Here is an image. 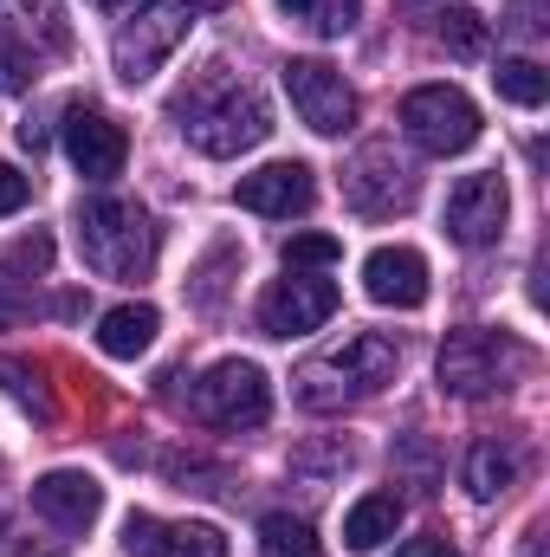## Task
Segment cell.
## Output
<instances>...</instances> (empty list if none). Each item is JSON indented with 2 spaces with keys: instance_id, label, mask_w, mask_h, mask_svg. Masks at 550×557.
<instances>
[{
  "instance_id": "cell-1",
  "label": "cell",
  "mask_w": 550,
  "mask_h": 557,
  "mask_svg": "<svg viewBox=\"0 0 550 557\" xmlns=\"http://www.w3.org/2000/svg\"><path fill=\"white\" fill-rule=\"evenodd\" d=\"M175 124H182V137L195 143L201 156H247V149H260V143L273 137V111H266V98L247 85V78H234L227 65H214L208 78H195L175 104Z\"/></svg>"
},
{
  "instance_id": "cell-2",
  "label": "cell",
  "mask_w": 550,
  "mask_h": 557,
  "mask_svg": "<svg viewBox=\"0 0 550 557\" xmlns=\"http://www.w3.org/2000/svg\"><path fill=\"white\" fill-rule=\"evenodd\" d=\"M396 363H402L396 337H383V331H357V337H343L337 350L311 357V363L291 376V396H298V409L330 416V409H343V403L376 396V389L396 376Z\"/></svg>"
},
{
  "instance_id": "cell-3",
  "label": "cell",
  "mask_w": 550,
  "mask_h": 557,
  "mask_svg": "<svg viewBox=\"0 0 550 557\" xmlns=\"http://www.w3.org/2000/svg\"><path fill=\"white\" fill-rule=\"evenodd\" d=\"M78 253L98 278L137 285L155 273V221L130 195H91L78 208Z\"/></svg>"
},
{
  "instance_id": "cell-4",
  "label": "cell",
  "mask_w": 550,
  "mask_h": 557,
  "mask_svg": "<svg viewBox=\"0 0 550 557\" xmlns=\"http://www.w3.org/2000/svg\"><path fill=\"white\" fill-rule=\"evenodd\" d=\"M518 370H525V344H512L505 331H479V324L447 331V344H440V357H434L440 389H447V396H460V403L499 396Z\"/></svg>"
},
{
  "instance_id": "cell-5",
  "label": "cell",
  "mask_w": 550,
  "mask_h": 557,
  "mask_svg": "<svg viewBox=\"0 0 550 557\" xmlns=\"http://www.w3.org/2000/svg\"><path fill=\"white\" fill-rule=\"evenodd\" d=\"M65 52L59 0H0V91L20 98L39 85V65Z\"/></svg>"
},
{
  "instance_id": "cell-6",
  "label": "cell",
  "mask_w": 550,
  "mask_h": 557,
  "mask_svg": "<svg viewBox=\"0 0 550 557\" xmlns=\"http://www.w3.org/2000/svg\"><path fill=\"white\" fill-rule=\"evenodd\" d=\"M188 33H195V7H188V0H149V7H137V13L117 26V39H111V65H117V78H124V85L155 78L162 59H168Z\"/></svg>"
},
{
  "instance_id": "cell-7",
  "label": "cell",
  "mask_w": 550,
  "mask_h": 557,
  "mask_svg": "<svg viewBox=\"0 0 550 557\" xmlns=\"http://www.w3.org/2000/svg\"><path fill=\"white\" fill-rule=\"evenodd\" d=\"M402 131L427 156H460L479 143V104L460 85H421L402 98Z\"/></svg>"
},
{
  "instance_id": "cell-8",
  "label": "cell",
  "mask_w": 550,
  "mask_h": 557,
  "mask_svg": "<svg viewBox=\"0 0 550 557\" xmlns=\"http://www.w3.org/2000/svg\"><path fill=\"white\" fill-rule=\"evenodd\" d=\"M414 195H421V175H414L409 156H396V143H370V149H357V162L343 169V201H350L363 221L409 214Z\"/></svg>"
},
{
  "instance_id": "cell-9",
  "label": "cell",
  "mask_w": 550,
  "mask_h": 557,
  "mask_svg": "<svg viewBox=\"0 0 550 557\" xmlns=\"http://www.w3.org/2000/svg\"><path fill=\"white\" fill-rule=\"evenodd\" d=\"M195 416L208 421V428H260V421L273 416V383H266V370H260V363H240V357L214 363V370L195 383Z\"/></svg>"
},
{
  "instance_id": "cell-10",
  "label": "cell",
  "mask_w": 550,
  "mask_h": 557,
  "mask_svg": "<svg viewBox=\"0 0 550 557\" xmlns=\"http://www.w3.org/2000/svg\"><path fill=\"white\" fill-rule=\"evenodd\" d=\"M278 72H285V98H291L298 124H311L317 137H343L357 124V91L343 85L337 65H324V59H285Z\"/></svg>"
},
{
  "instance_id": "cell-11",
  "label": "cell",
  "mask_w": 550,
  "mask_h": 557,
  "mask_svg": "<svg viewBox=\"0 0 550 557\" xmlns=\"http://www.w3.org/2000/svg\"><path fill=\"white\" fill-rule=\"evenodd\" d=\"M505 214H512V195H505V175L499 169L460 175L453 195H447V234L460 247H492L505 234Z\"/></svg>"
},
{
  "instance_id": "cell-12",
  "label": "cell",
  "mask_w": 550,
  "mask_h": 557,
  "mask_svg": "<svg viewBox=\"0 0 550 557\" xmlns=\"http://www.w3.org/2000/svg\"><path fill=\"white\" fill-rule=\"evenodd\" d=\"M330 318H337V285L330 278H311V273L278 278L273 292L260 298V331L266 337H304V331H317Z\"/></svg>"
},
{
  "instance_id": "cell-13",
  "label": "cell",
  "mask_w": 550,
  "mask_h": 557,
  "mask_svg": "<svg viewBox=\"0 0 550 557\" xmlns=\"http://www.w3.org/2000/svg\"><path fill=\"white\" fill-rule=\"evenodd\" d=\"M65 156H72V169H78L85 182H111V175H124V156H130L124 124L104 117L98 104H65Z\"/></svg>"
},
{
  "instance_id": "cell-14",
  "label": "cell",
  "mask_w": 550,
  "mask_h": 557,
  "mask_svg": "<svg viewBox=\"0 0 550 557\" xmlns=\"http://www.w3.org/2000/svg\"><path fill=\"white\" fill-rule=\"evenodd\" d=\"M234 201H240L247 214L291 221V214H304V208L317 201V182H311L304 162H266V169H253V175L234 182Z\"/></svg>"
},
{
  "instance_id": "cell-15",
  "label": "cell",
  "mask_w": 550,
  "mask_h": 557,
  "mask_svg": "<svg viewBox=\"0 0 550 557\" xmlns=\"http://www.w3.org/2000/svg\"><path fill=\"white\" fill-rule=\"evenodd\" d=\"M124 557H227V539L201 519L162 525L155 512H130L124 519Z\"/></svg>"
},
{
  "instance_id": "cell-16",
  "label": "cell",
  "mask_w": 550,
  "mask_h": 557,
  "mask_svg": "<svg viewBox=\"0 0 550 557\" xmlns=\"http://www.w3.org/2000/svg\"><path fill=\"white\" fill-rule=\"evenodd\" d=\"M33 512L52 519L59 532H85L104 512V486L91 473H78V467H52V473L33 480Z\"/></svg>"
},
{
  "instance_id": "cell-17",
  "label": "cell",
  "mask_w": 550,
  "mask_h": 557,
  "mask_svg": "<svg viewBox=\"0 0 550 557\" xmlns=\"http://www.w3.org/2000/svg\"><path fill=\"white\" fill-rule=\"evenodd\" d=\"M363 292L389 311H421L427 305V260L414 247H376L363 260Z\"/></svg>"
},
{
  "instance_id": "cell-18",
  "label": "cell",
  "mask_w": 550,
  "mask_h": 557,
  "mask_svg": "<svg viewBox=\"0 0 550 557\" xmlns=\"http://www.w3.org/2000/svg\"><path fill=\"white\" fill-rule=\"evenodd\" d=\"M396 532H402V499H396V493H363V499L343 512V545H350V552H383Z\"/></svg>"
},
{
  "instance_id": "cell-19",
  "label": "cell",
  "mask_w": 550,
  "mask_h": 557,
  "mask_svg": "<svg viewBox=\"0 0 550 557\" xmlns=\"http://www.w3.org/2000/svg\"><path fill=\"white\" fill-rule=\"evenodd\" d=\"M155 331H162V318H155L149 305H117V311H104V324H98V350L117 357V363H130V357H142V350L155 344Z\"/></svg>"
},
{
  "instance_id": "cell-20",
  "label": "cell",
  "mask_w": 550,
  "mask_h": 557,
  "mask_svg": "<svg viewBox=\"0 0 550 557\" xmlns=\"http://www.w3.org/2000/svg\"><path fill=\"white\" fill-rule=\"evenodd\" d=\"M512 480H518V454H512V447L479 441V447L466 454V493H473V499H499Z\"/></svg>"
},
{
  "instance_id": "cell-21",
  "label": "cell",
  "mask_w": 550,
  "mask_h": 557,
  "mask_svg": "<svg viewBox=\"0 0 550 557\" xmlns=\"http://www.w3.org/2000/svg\"><path fill=\"white\" fill-rule=\"evenodd\" d=\"M492 85H499V98L518 104V111H538V104L550 98V72L538 65V59H499Z\"/></svg>"
},
{
  "instance_id": "cell-22",
  "label": "cell",
  "mask_w": 550,
  "mask_h": 557,
  "mask_svg": "<svg viewBox=\"0 0 550 557\" xmlns=\"http://www.w3.org/2000/svg\"><path fill=\"white\" fill-rule=\"evenodd\" d=\"M298 26H311L317 39H343L350 26H357V13H363V0H278Z\"/></svg>"
},
{
  "instance_id": "cell-23",
  "label": "cell",
  "mask_w": 550,
  "mask_h": 557,
  "mask_svg": "<svg viewBox=\"0 0 550 557\" xmlns=\"http://www.w3.org/2000/svg\"><path fill=\"white\" fill-rule=\"evenodd\" d=\"M260 557H317V539H311L304 519L266 512V519H260Z\"/></svg>"
},
{
  "instance_id": "cell-24",
  "label": "cell",
  "mask_w": 550,
  "mask_h": 557,
  "mask_svg": "<svg viewBox=\"0 0 550 557\" xmlns=\"http://www.w3.org/2000/svg\"><path fill=\"white\" fill-rule=\"evenodd\" d=\"M434 33H440V46H447L453 59H479V52H486V20H479L473 7H447Z\"/></svg>"
},
{
  "instance_id": "cell-25",
  "label": "cell",
  "mask_w": 550,
  "mask_h": 557,
  "mask_svg": "<svg viewBox=\"0 0 550 557\" xmlns=\"http://www.w3.org/2000/svg\"><path fill=\"white\" fill-rule=\"evenodd\" d=\"M343 240L337 234H291L285 240V273H311V267H337Z\"/></svg>"
},
{
  "instance_id": "cell-26",
  "label": "cell",
  "mask_w": 550,
  "mask_h": 557,
  "mask_svg": "<svg viewBox=\"0 0 550 557\" xmlns=\"http://www.w3.org/2000/svg\"><path fill=\"white\" fill-rule=\"evenodd\" d=\"M46 267H52V240H46V234H26V240H13V247H7L0 278H13V273H46Z\"/></svg>"
},
{
  "instance_id": "cell-27",
  "label": "cell",
  "mask_w": 550,
  "mask_h": 557,
  "mask_svg": "<svg viewBox=\"0 0 550 557\" xmlns=\"http://www.w3.org/2000/svg\"><path fill=\"white\" fill-rule=\"evenodd\" d=\"M0 383H7V389H13L20 403H33V409L46 416V396H39V376H33L26 363H13V357H0Z\"/></svg>"
},
{
  "instance_id": "cell-28",
  "label": "cell",
  "mask_w": 550,
  "mask_h": 557,
  "mask_svg": "<svg viewBox=\"0 0 550 557\" xmlns=\"http://www.w3.org/2000/svg\"><path fill=\"white\" fill-rule=\"evenodd\" d=\"M505 26H512L518 39H538V33H545V26H550L545 0H512V7H505Z\"/></svg>"
},
{
  "instance_id": "cell-29",
  "label": "cell",
  "mask_w": 550,
  "mask_h": 557,
  "mask_svg": "<svg viewBox=\"0 0 550 557\" xmlns=\"http://www.w3.org/2000/svg\"><path fill=\"white\" fill-rule=\"evenodd\" d=\"M26 201H33V182H26L13 162H0V214H20Z\"/></svg>"
},
{
  "instance_id": "cell-30",
  "label": "cell",
  "mask_w": 550,
  "mask_h": 557,
  "mask_svg": "<svg viewBox=\"0 0 550 557\" xmlns=\"http://www.w3.org/2000/svg\"><path fill=\"white\" fill-rule=\"evenodd\" d=\"M396 557H460V552H453L447 539H409V545H402Z\"/></svg>"
},
{
  "instance_id": "cell-31",
  "label": "cell",
  "mask_w": 550,
  "mask_h": 557,
  "mask_svg": "<svg viewBox=\"0 0 550 557\" xmlns=\"http://www.w3.org/2000/svg\"><path fill=\"white\" fill-rule=\"evenodd\" d=\"M13 137H20V149H33V156H39V149H46V124H39V117H26Z\"/></svg>"
},
{
  "instance_id": "cell-32",
  "label": "cell",
  "mask_w": 550,
  "mask_h": 557,
  "mask_svg": "<svg viewBox=\"0 0 550 557\" xmlns=\"http://www.w3.org/2000/svg\"><path fill=\"white\" fill-rule=\"evenodd\" d=\"M20 557H59V552H33V545H26V552H20Z\"/></svg>"
},
{
  "instance_id": "cell-33",
  "label": "cell",
  "mask_w": 550,
  "mask_h": 557,
  "mask_svg": "<svg viewBox=\"0 0 550 557\" xmlns=\"http://www.w3.org/2000/svg\"><path fill=\"white\" fill-rule=\"evenodd\" d=\"M188 7H227V0H188Z\"/></svg>"
},
{
  "instance_id": "cell-34",
  "label": "cell",
  "mask_w": 550,
  "mask_h": 557,
  "mask_svg": "<svg viewBox=\"0 0 550 557\" xmlns=\"http://www.w3.org/2000/svg\"><path fill=\"white\" fill-rule=\"evenodd\" d=\"M91 7H130V0H91Z\"/></svg>"
},
{
  "instance_id": "cell-35",
  "label": "cell",
  "mask_w": 550,
  "mask_h": 557,
  "mask_svg": "<svg viewBox=\"0 0 550 557\" xmlns=\"http://www.w3.org/2000/svg\"><path fill=\"white\" fill-rule=\"evenodd\" d=\"M525 557H538V539H532V545H525Z\"/></svg>"
},
{
  "instance_id": "cell-36",
  "label": "cell",
  "mask_w": 550,
  "mask_h": 557,
  "mask_svg": "<svg viewBox=\"0 0 550 557\" xmlns=\"http://www.w3.org/2000/svg\"><path fill=\"white\" fill-rule=\"evenodd\" d=\"M0 539H7V512H0Z\"/></svg>"
},
{
  "instance_id": "cell-37",
  "label": "cell",
  "mask_w": 550,
  "mask_h": 557,
  "mask_svg": "<svg viewBox=\"0 0 550 557\" xmlns=\"http://www.w3.org/2000/svg\"><path fill=\"white\" fill-rule=\"evenodd\" d=\"M409 7H427V0H409Z\"/></svg>"
}]
</instances>
